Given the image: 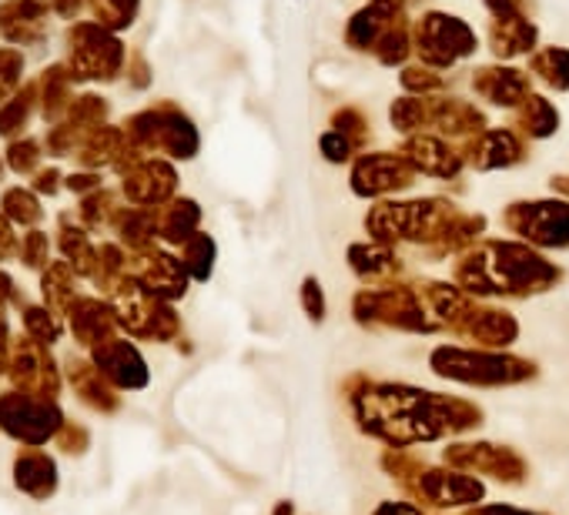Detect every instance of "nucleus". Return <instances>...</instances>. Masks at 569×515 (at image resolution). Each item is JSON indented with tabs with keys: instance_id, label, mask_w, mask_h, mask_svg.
<instances>
[{
	"instance_id": "7",
	"label": "nucleus",
	"mask_w": 569,
	"mask_h": 515,
	"mask_svg": "<svg viewBox=\"0 0 569 515\" xmlns=\"http://www.w3.org/2000/svg\"><path fill=\"white\" fill-rule=\"evenodd\" d=\"M409 18V0H369L346 24V44L359 54H372L389 28Z\"/></svg>"
},
{
	"instance_id": "21",
	"label": "nucleus",
	"mask_w": 569,
	"mask_h": 515,
	"mask_svg": "<svg viewBox=\"0 0 569 515\" xmlns=\"http://www.w3.org/2000/svg\"><path fill=\"white\" fill-rule=\"evenodd\" d=\"M552 188H556L559 194H569V181H566V174H559V178H552Z\"/></svg>"
},
{
	"instance_id": "18",
	"label": "nucleus",
	"mask_w": 569,
	"mask_h": 515,
	"mask_svg": "<svg viewBox=\"0 0 569 515\" xmlns=\"http://www.w3.org/2000/svg\"><path fill=\"white\" fill-rule=\"evenodd\" d=\"M319 148H322V158L332 161V164H349V161H356V158L362 154V151L356 148V141L346 138V134L336 131V128H329V131L319 138Z\"/></svg>"
},
{
	"instance_id": "3",
	"label": "nucleus",
	"mask_w": 569,
	"mask_h": 515,
	"mask_svg": "<svg viewBox=\"0 0 569 515\" xmlns=\"http://www.w3.org/2000/svg\"><path fill=\"white\" fill-rule=\"evenodd\" d=\"M506 224L539 248H569V201H519L506 208Z\"/></svg>"
},
{
	"instance_id": "9",
	"label": "nucleus",
	"mask_w": 569,
	"mask_h": 515,
	"mask_svg": "<svg viewBox=\"0 0 569 515\" xmlns=\"http://www.w3.org/2000/svg\"><path fill=\"white\" fill-rule=\"evenodd\" d=\"M399 154H406V161H409L419 174L442 178V181L459 178L462 168H466L462 151H459L452 141H446V138H439V134H429V131L409 134V138L402 141Z\"/></svg>"
},
{
	"instance_id": "6",
	"label": "nucleus",
	"mask_w": 569,
	"mask_h": 515,
	"mask_svg": "<svg viewBox=\"0 0 569 515\" xmlns=\"http://www.w3.org/2000/svg\"><path fill=\"white\" fill-rule=\"evenodd\" d=\"M462 158L469 168L476 171H499V168H512L519 161H526V138L512 128H486L476 138L459 144Z\"/></svg>"
},
{
	"instance_id": "20",
	"label": "nucleus",
	"mask_w": 569,
	"mask_h": 515,
	"mask_svg": "<svg viewBox=\"0 0 569 515\" xmlns=\"http://www.w3.org/2000/svg\"><path fill=\"white\" fill-rule=\"evenodd\" d=\"M302 305H306V312L312 315V322H322V315H326V299H322V285H319L316 279H309V282L302 285Z\"/></svg>"
},
{
	"instance_id": "8",
	"label": "nucleus",
	"mask_w": 569,
	"mask_h": 515,
	"mask_svg": "<svg viewBox=\"0 0 569 515\" xmlns=\"http://www.w3.org/2000/svg\"><path fill=\"white\" fill-rule=\"evenodd\" d=\"M429 104V128L432 134L446 138V141H469L476 138L479 131L489 128V118L482 108H476L472 101H462V98H452V94H429L426 98Z\"/></svg>"
},
{
	"instance_id": "4",
	"label": "nucleus",
	"mask_w": 569,
	"mask_h": 515,
	"mask_svg": "<svg viewBox=\"0 0 569 515\" xmlns=\"http://www.w3.org/2000/svg\"><path fill=\"white\" fill-rule=\"evenodd\" d=\"M416 168L399 151H366L352 161V191L362 198H386L416 181Z\"/></svg>"
},
{
	"instance_id": "5",
	"label": "nucleus",
	"mask_w": 569,
	"mask_h": 515,
	"mask_svg": "<svg viewBox=\"0 0 569 515\" xmlns=\"http://www.w3.org/2000/svg\"><path fill=\"white\" fill-rule=\"evenodd\" d=\"M472 94L499 111H516L532 94V74L519 71L516 64H482L472 71Z\"/></svg>"
},
{
	"instance_id": "15",
	"label": "nucleus",
	"mask_w": 569,
	"mask_h": 515,
	"mask_svg": "<svg viewBox=\"0 0 569 515\" xmlns=\"http://www.w3.org/2000/svg\"><path fill=\"white\" fill-rule=\"evenodd\" d=\"M389 124H392L402 138L429 131V104H426V98H416V94L396 98L392 108H389Z\"/></svg>"
},
{
	"instance_id": "12",
	"label": "nucleus",
	"mask_w": 569,
	"mask_h": 515,
	"mask_svg": "<svg viewBox=\"0 0 569 515\" xmlns=\"http://www.w3.org/2000/svg\"><path fill=\"white\" fill-rule=\"evenodd\" d=\"M529 74L542 81L549 91L566 94L569 91V48H559V44L536 48L529 54Z\"/></svg>"
},
{
	"instance_id": "13",
	"label": "nucleus",
	"mask_w": 569,
	"mask_h": 515,
	"mask_svg": "<svg viewBox=\"0 0 569 515\" xmlns=\"http://www.w3.org/2000/svg\"><path fill=\"white\" fill-rule=\"evenodd\" d=\"M349 269L362 279H386L399 272V258L389 251V244H352L349 248Z\"/></svg>"
},
{
	"instance_id": "16",
	"label": "nucleus",
	"mask_w": 569,
	"mask_h": 515,
	"mask_svg": "<svg viewBox=\"0 0 569 515\" xmlns=\"http://www.w3.org/2000/svg\"><path fill=\"white\" fill-rule=\"evenodd\" d=\"M399 88H402L406 94L429 98V94H442V91H446V78H442V71H436V68L406 64V68H399Z\"/></svg>"
},
{
	"instance_id": "11",
	"label": "nucleus",
	"mask_w": 569,
	"mask_h": 515,
	"mask_svg": "<svg viewBox=\"0 0 569 515\" xmlns=\"http://www.w3.org/2000/svg\"><path fill=\"white\" fill-rule=\"evenodd\" d=\"M512 131H519L526 141H546L559 131V111L549 98L529 94L516 111H512Z\"/></svg>"
},
{
	"instance_id": "17",
	"label": "nucleus",
	"mask_w": 569,
	"mask_h": 515,
	"mask_svg": "<svg viewBox=\"0 0 569 515\" xmlns=\"http://www.w3.org/2000/svg\"><path fill=\"white\" fill-rule=\"evenodd\" d=\"M329 128H336V131H342L346 138H352V141H356V148L366 154V148H369V141H372V128H369V114H366L362 108H356V104H342L339 111H332Z\"/></svg>"
},
{
	"instance_id": "10",
	"label": "nucleus",
	"mask_w": 569,
	"mask_h": 515,
	"mask_svg": "<svg viewBox=\"0 0 569 515\" xmlns=\"http://www.w3.org/2000/svg\"><path fill=\"white\" fill-rule=\"evenodd\" d=\"M486 41L489 51L509 64L516 58H529L539 48V28L532 18H489Z\"/></svg>"
},
{
	"instance_id": "19",
	"label": "nucleus",
	"mask_w": 569,
	"mask_h": 515,
	"mask_svg": "<svg viewBox=\"0 0 569 515\" xmlns=\"http://www.w3.org/2000/svg\"><path fill=\"white\" fill-rule=\"evenodd\" d=\"M489 18H529L532 0H482Z\"/></svg>"
},
{
	"instance_id": "1",
	"label": "nucleus",
	"mask_w": 569,
	"mask_h": 515,
	"mask_svg": "<svg viewBox=\"0 0 569 515\" xmlns=\"http://www.w3.org/2000/svg\"><path fill=\"white\" fill-rule=\"evenodd\" d=\"M456 279L466 292L476 295H532L552 289L559 269L539 258L529 244L489 241L462 258Z\"/></svg>"
},
{
	"instance_id": "2",
	"label": "nucleus",
	"mask_w": 569,
	"mask_h": 515,
	"mask_svg": "<svg viewBox=\"0 0 569 515\" xmlns=\"http://www.w3.org/2000/svg\"><path fill=\"white\" fill-rule=\"evenodd\" d=\"M412 41H416V58L426 68L436 71H452L456 64L469 61L479 51V38L476 31L449 14V11H426L419 14V21L412 24Z\"/></svg>"
},
{
	"instance_id": "14",
	"label": "nucleus",
	"mask_w": 569,
	"mask_h": 515,
	"mask_svg": "<svg viewBox=\"0 0 569 515\" xmlns=\"http://www.w3.org/2000/svg\"><path fill=\"white\" fill-rule=\"evenodd\" d=\"M412 54H416V41H412V21L409 18L399 21L396 28H389L372 51V58L386 68H406Z\"/></svg>"
}]
</instances>
